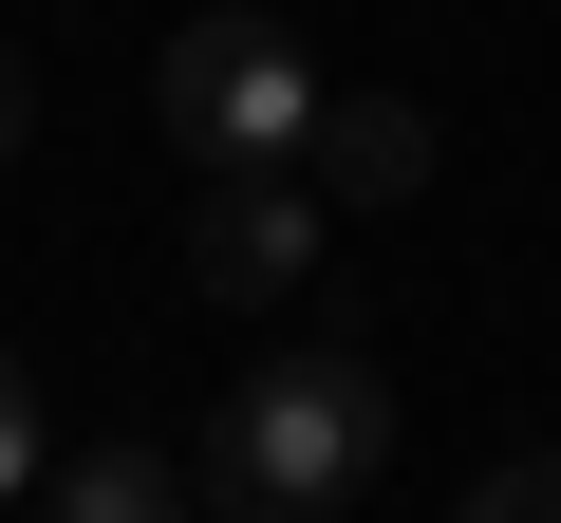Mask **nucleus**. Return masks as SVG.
I'll return each mask as SVG.
<instances>
[{"mask_svg": "<svg viewBox=\"0 0 561 523\" xmlns=\"http://www.w3.org/2000/svg\"><path fill=\"white\" fill-rule=\"evenodd\" d=\"M375 449H393V393H375L356 356H262V374L206 411L187 504H225V523H319V504L375 486Z\"/></svg>", "mask_w": 561, "mask_h": 523, "instance_id": "obj_1", "label": "nucleus"}, {"mask_svg": "<svg viewBox=\"0 0 561 523\" xmlns=\"http://www.w3.org/2000/svg\"><path fill=\"white\" fill-rule=\"evenodd\" d=\"M150 94H169V150H187V168H280V150L319 131V57L280 38V20H243V0L169 38Z\"/></svg>", "mask_w": 561, "mask_h": 523, "instance_id": "obj_2", "label": "nucleus"}, {"mask_svg": "<svg viewBox=\"0 0 561 523\" xmlns=\"http://www.w3.org/2000/svg\"><path fill=\"white\" fill-rule=\"evenodd\" d=\"M319 168L280 150V168H206V206H187V300H225V318H262V300H300L319 281Z\"/></svg>", "mask_w": 561, "mask_h": 523, "instance_id": "obj_3", "label": "nucleus"}, {"mask_svg": "<svg viewBox=\"0 0 561 523\" xmlns=\"http://www.w3.org/2000/svg\"><path fill=\"white\" fill-rule=\"evenodd\" d=\"M300 168H319V206H412V187H431V113H412V94H337V75H319Z\"/></svg>", "mask_w": 561, "mask_h": 523, "instance_id": "obj_4", "label": "nucleus"}, {"mask_svg": "<svg viewBox=\"0 0 561 523\" xmlns=\"http://www.w3.org/2000/svg\"><path fill=\"white\" fill-rule=\"evenodd\" d=\"M38 504H57V523H169V504H187V449H57Z\"/></svg>", "mask_w": 561, "mask_h": 523, "instance_id": "obj_5", "label": "nucleus"}, {"mask_svg": "<svg viewBox=\"0 0 561 523\" xmlns=\"http://www.w3.org/2000/svg\"><path fill=\"white\" fill-rule=\"evenodd\" d=\"M468 523H561V449H486L468 467Z\"/></svg>", "mask_w": 561, "mask_h": 523, "instance_id": "obj_6", "label": "nucleus"}, {"mask_svg": "<svg viewBox=\"0 0 561 523\" xmlns=\"http://www.w3.org/2000/svg\"><path fill=\"white\" fill-rule=\"evenodd\" d=\"M38 467H57V430H38V374L0 356V504H38Z\"/></svg>", "mask_w": 561, "mask_h": 523, "instance_id": "obj_7", "label": "nucleus"}, {"mask_svg": "<svg viewBox=\"0 0 561 523\" xmlns=\"http://www.w3.org/2000/svg\"><path fill=\"white\" fill-rule=\"evenodd\" d=\"M20 131H38V75H20V57H0V150H20Z\"/></svg>", "mask_w": 561, "mask_h": 523, "instance_id": "obj_8", "label": "nucleus"}]
</instances>
